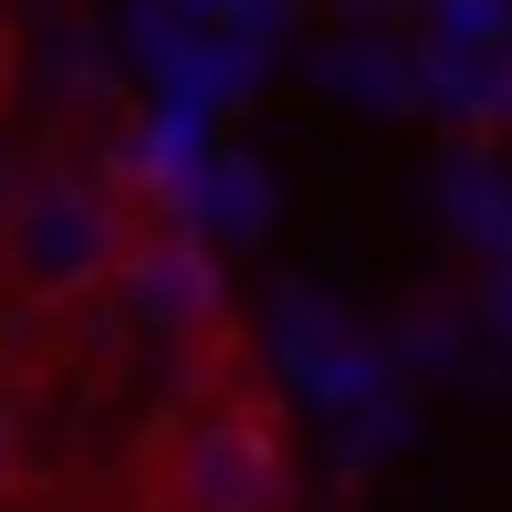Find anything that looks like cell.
<instances>
[{
    "label": "cell",
    "mask_w": 512,
    "mask_h": 512,
    "mask_svg": "<svg viewBox=\"0 0 512 512\" xmlns=\"http://www.w3.org/2000/svg\"><path fill=\"white\" fill-rule=\"evenodd\" d=\"M147 512H293V439L262 387L199 398L147 460Z\"/></svg>",
    "instance_id": "cell-1"
},
{
    "label": "cell",
    "mask_w": 512,
    "mask_h": 512,
    "mask_svg": "<svg viewBox=\"0 0 512 512\" xmlns=\"http://www.w3.org/2000/svg\"><path fill=\"white\" fill-rule=\"evenodd\" d=\"M126 241H136L126 209L95 178L42 168V178H21L0 199V293H21V304H84V293L115 283Z\"/></svg>",
    "instance_id": "cell-2"
},
{
    "label": "cell",
    "mask_w": 512,
    "mask_h": 512,
    "mask_svg": "<svg viewBox=\"0 0 512 512\" xmlns=\"http://www.w3.org/2000/svg\"><path fill=\"white\" fill-rule=\"evenodd\" d=\"M115 304H126V324H147V335H220L230 314V283H220V251L199 241V230H136L126 262H115Z\"/></svg>",
    "instance_id": "cell-3"
},
{
    "label": "cell",
    "mask_w": 512,
    "mask_h": 512,
    "mask_svg": "<svg viewBox=\"0 0 512 512\" xmlns=\"http://www.w3.org/2000/svg\"><path fill=\"white\" fill-rule=\"evenodd\" d=\"M11 450H21V429H11V398H0V481H11Z\"/></svg>",
    "instance_id": "cell-4"
},
{
    "label": "cell",
    "mask_w": 512,
    "mask_h": 512,
    "mask_svg": "<svg viewBox=\"0 0 512 512\" xmlns=\"http://www.w3.org/2000/svg\"><path fill=\"white\" fill-rule=\"evenodd\" d=\"M0 95H11V21H0Z\"/></svg>",
    "instance_id": "cell-5"
}]
</instances>
